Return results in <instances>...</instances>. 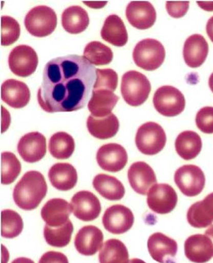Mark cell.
I'll use <instances>...</instances> for the list:
<instances>
[{"instance_id": "cell-1", "label": "cell", "mask_w": 213, "mask_h": 263, "mask_svg": "<svg viewBox=\"0 0 213 263\" xmlns=\"http://www.w3.org/2000/svg\"><path fill=\"white\" fill-rule=\"evenodd\" d=\"M96 70L83 56L67 55L48 62L37 93L39 106L48 113L81 109L93 90Z\"/></svg>"}, {"instance_id": "cell-2", "label": "cell", "mask_w": 213, "mask_h": 263, "mask_svg": "<svg viewBox=\"0 0 213 263\" xmlns=\"http://www.w3.org/2000/svg\"><path fill=\"white\" fill-rule=\"evenodd\" d=\"M47 191V182L42 174L38 171H28L14 188L13 200L22 210H35L46 196Z\"/></svg>"}, {"instance_id": "cell-3", "label": "cell", "mask_w": 213, "mask_h": 263, "mask_svg": "<svg viewBox=\"0 0 213 263\" xmlns=\"http://www.w3.org/2000/svg\"><path fill=\"white\" fill-rule=\"evenodd\" d=\"M152 85L143 73L135 70L125 73L122 77L121 92L124 101L132 107H138L148 98Z\"/></svg>"}, {"instance_id": "cell-4", "label": "cell", "mask_w": 213, "mask_h": 263, "mask_svg": "<svg viewBox=\"0 0 213 263\" xmlns=\"http://www.w3.org/2000/svg\"><path fill=\"white\" fill-rule=\"evenodd\" d=\"M165 49L161 43L155 39H146L139 42L133 52V58L138 67L146 71L160 67L165 59Z\"/></svg>"}, {"instance_id": "cell-5", "label": "cell", "mask_w": 213, "mask_h": 263, "mask_svg": "<svg viewBox=\"0 0 213 263\" xmlns=\"http://www.w3.org/2000/svg\"><path fill=\"white\" fill-rule=\"evenodd\" d=\"M25 28L31 35L42 38L52 34L57 25V16L52 8L37 6L25 16Z\"/></svg>"}, {"instance_id": "cell-6", "label": "cell", "mask_w": 213, "mask_h": 263, "mask_svg": "<svg viewBox=\"0 0 213 263\" xmlns=\"http://www.w3.org/2000/svg\"><path fill=\"white\" fill-rule=\"evenodd\" d=\"M135 143L138 149L142 154L147 156L156 155L165 146V132L157 123L146 122L138 128Z\"/></svg>"}, {"instance_id": "cell-7", "label": "cell", "mask_w": 213, "mask_h": 263, "mask_svg": "<svg viewBox=\"0 0 213 263\" xmlns=\"http://www.w3.org/2000/svg\"><path fill=\"white\" fill-rule=\"evenodd\" d=\"M153 104L155 109L162 116L173 117L183 112L186 101L183 94L178 88L164 85L156 91Z\"/></svg>"}, {"instance_id": "cell-8", "label": "cell", "mask_w": 213, "mask_h": 263, "mask_svg": "<svg viewBox=\"0 0 213 263\" xmlns=\"http://www.w3.org/2000/svg\"><path fill=\"white\" fill-rule=\"evenodd\" d=\"M175 182L184 196L195 197L204 190L206 177L203 171L197 165H184L176 171Z\"/></svg>"}, {"instance_id": "cell-9", "label": "cell", "mask_w": 213, "mask_h": 263, "mask_svg": "<svg viewBox=\"0 0 213 263\" xmlns=\"http://www.w3.org/2000/svg\"><path fill=\"white\" fill-rule=\"evenodd\" d=\"M10 69L15 75L27 77L35 72L38 64V57L30 46H16L10 51L8 57Z\"/></svg>"}, {"instance_id": "cell-10", "label": "cell", "mask_w": 213, "mask_h": 263, "mask_svg": "<svg viewBox=\"0 0 213 263\" xmlns=\"http://www.w3.org/2000/svg\"><path fill=\"white\" fill-rule=\"evenodd\" d=\"M178 196L171 185L156 184L147 194V204L150 210L157 214L171 213L177 206Z\"/></svg>"}, {"instance_id": "cell-11", "label": "cell", "mask_w": 213, "mask_h": 263, "mask_svg": "<svg viewBox=\"0 0 213 263\" xmlns=\"http://www.w3.org/2000/svg\"><path fill=\"white\" fill-rule=\"evenodd\" d=\"M132 211L123 205H113L107 209L103 216V224L110 233L121 234L126 233L134 224Z\"/></svg>"}, {"instance_id": "cell-12", "label": "cell", "mask_w": 213, "mask_h": 263, "mask_svg": "<svg viewBox=\"0 0 213 263\" xmlns=\"http://www.w3.org/2000/svg\"><path fill=\"white\" fill-rule=\"evenodd\" d=\"M127 154L122 145L116 143L102 145L96 154V161L102 170L118 173L126 166Z\"/></svg>"}, {"instance_id": "cell-13", "label": "cell", "mask_w": 213, "mask_h": 263, "mask_svg": "<svg viewBox=\"0 0 213 263\" xmlns=\"http://www.w3.org/2000/svg\"><path fill=\"white\" fill-rule=\"evenodd\" d=\"M74 216L83 221L98 218L101 211L100 201L90 191H81L75 194L71 201Z\"/></svg>"}, {"instance_id": "cell-14", "label": "cell", "mask_w": 213, "mask_h": 263, "mask_svg": "<svg viewBox=\"0 0 213 263\" xmlns=\"http://www.w3.org/2000/svg\"><path fill=\"white\" fill-rule=\"evenodd\" d=\"M17 149L24 161L38 162L47 153L46 138L38 132L25 134L19 140Z\"/></svg>"}, {"instance_id": "cell-15", "label": "cell", "mask_w": 213, "mask_h": 263, "mask_svg": "<svg viewBox=\"0 0 213 263\" xmlns=\"http://www.w3.org/2000/svg\"><path fill=\"white\" fill-rule=\"evenodd\" d=\"M131 187L136 193L145 196L157 183L156 174L150 165L144 162H136L127 171Z\"/></svg>"}, {"instance_id": "cell-16", "label": "cell", "mask_w": 213, "mask_h": 263, "mask_svg": "<svg viewBox=\"0 0 213 263\" xmlns=\"http://www.w3.org/2000/svg\"><path fill=\"white\" fill-rule=\"evenodd\" d=\"M178 244L175 240L161 233H156L147 240V249L152 258L160 263H174L178 252Z\"/></svg>"}, {"instance_id": "cell-17", "label": "cell", "mask_w": 213, "mask_h": 263, "mask_svg": "<svg viewBox=\"0 0 213 263\" xmlns=\"http://www.w3.org/2000/svg\"><path fill=\"white\" fill-rule=\"evenodd\" d=\"M126 16L130 24L139 30L148 29L156 21L155 8L148 2H130L126 7Z\"/></svg>"}, {"instance_id": "cell-18", "label": "cell", "mask_w": 213, "mask_h": 263, "mask_svg": "<svg viewBox=\"0 0 213 263\" xmlns=\"http://www.w3.org/2000/svg\"><path fill=\"white\" fill-rule=\"evenodd\" d=\"M184 253L191 262L206 263L213 256V242L206 235L195 234L187 238L184 242Z\"/></svg>"}, {"instance_id": "cell-19", "label": "cell", "mask_w": 213, "mask_h": 263, "mask_svg": "<svg viewBox=\"0 0 213 263\" xmlns=\"http://www.w3.org/2000/svg\"><path fill=\"white\" fill-rule=\"evenodd\" d=\"M103 234L95 226H86L80 229L75 238V247L79 253L93 256L102 248Z\"/></svg>"}, {"instance_id": "cell-20", "label": "cell", "mask_w": 213, "mask_h": 263, "mask_svg": "<svg viewBox=\"0 0 213 263\" xmlns=\"http://www.w3.org/2000/svg\"><path fill=\"white\" fill-rule=\"evenodd\" d=\"M72 211V205L66 200L54 198L49 200L42 207L41 216L47 225L59 227L69 221Z\"/></svg>"}, {"instance_id": "cell-21", "label": "cell", "mask_w": 213, "mask_h": 263, "mask_svg": "<svg viewBox=\"0 0 213 263\" xmlns=\"http://www.w3.org/2000/svg\"><path fill=\"white\" fill-rule=\"evenodd\" d=\"M2 100L15 108H24L30 102L29 88L24 82L15 79H8L2 85Z\"/></svg>"}, {"instance_id": "cell-22", "label": "cell", "mask_w": 213, "mask_h": 263, "mask_svg": "<svg viewBox=\"0 0 213 263\" xmlns=\"http://www.w3.org/2000/svg\"><path fill=\"white\" fill-rule=\"evenodd\" d=\"M208 44L202 35L195 34L184 43L183 57L190 68H198L205 62L208 54Z\"/></svg>"}, {"instance_id": "cell-23", "label": "cell", "mask_w": 213, "mask_h": 263, "mask_svg": "<svg viewBox=\"0 0 213 263\" xmlns=\"http://www.w3.org/2000/svg\"><path fill=\"white\" fill-rule=\"evenodd\" d=\"M48 177L53 186L61 191L72 190L78 181L76 168L69 163H57L52 165L48 172Z\"/></svg>"}, {"instance_id": "cell-24", "label": "cell", "mask_w": 213, "mask_h": 263, "mask_svg": "<svg viewBox=\"0 0 213 263\" xmlns=\"http://www.w3.org/2000/svg\"><path fill=\"white\" fill-rule=\"evenodd\" d=\"M187 220L191 227L205 228L213 222V193L203 201L194 203L187 213Z\"/></svg>"}, {"instance_id": "cell-25", "label": "cell", "mask_w": 213, "mask_h": 263, "mask_svg": "<svg viewBox=\"0 0 213 263\" xmlns=\"http://www.w3.org/2000/svg\"><path fill=\"white\" fill-rule=\"evenodd\" d=\"M119 101L113 91L106 89L92 90L88 108L92 116L97 118L109 116Z\"/></svg>"}, {"instance_id": "cell-26", "label": "cell", "mask_w": 213, "mask_h": 263, "mask_svg": "<svg viewBox=\"0 0 213 263\" xmlns=\"http://www.w3.org/2000/svg\"><path fill=\"white\" fill-rule=\"evenodd\" d=\"M101 36L104 41L118 47H123L129 40L124 22L116 15H109L105 20Z\"/></svg>"}, {"instance_id": "cell-27", "label": "cell", "mask_w": 213, "mask_h": 263, "mask_svg": "<svg viewBox=\"0 0 213 263\" xmlns=\"http://www.w3.org/2000/svg\"><path fill=\"white\" fill-rule=\"evenodd\" d=\"M87 126L91 135L103 140L112 138L117 134L120 123L117 117L112 113L103 118L91 115L87 119Z\"/></svg>"}, {"instance_id": "cell-28", "label": "cell", "mask_w": 213, "mask_h": 263, "mask_svg": "<svg viewBox=\"0 0 213 263\" xmlns=\"http://www.w3.org/2000/svg\"><path fill=\"white\" fill-rule=\"evenodd\" d=\"M202 146L200 136L191 130H186L180 133L175 141L177 153L186 161L196 158L201 153Z\"/></svg>"}, {"instance_id": "cell-29", "label": "cell", "mask_w": 213, "mask_h": 263, "mask_svg": "<svg viewBox=\"0 0 213 263\" xmlns=\"http://www.w3.org/2000/svg\"><path fill=\"white\" fill-rule=\"evenodd\" d=\"M61 24L64 30L71 34L83 32L89 27L90 18L87 11L79 6H72L62 13Z\"/></svg>"}, {"instance_id": "cell-30", "label": "cell", "mask_w": 213, "mask_h": 263, "mask_svg": "<svg viewBox=\"0 0 213 263\" xmlns=\"http://www.w3.org/2000/svg\"><path fill=\"white\" fill-rule=\"evenodd\" d=\"M93 185L102 197L110 201H118L125 194L123 184L115 177L106 174L96 175L93 179Z\"/></svg>"}, {"instance_id": "cell-31", "label": "cell", "mask_w": 213, "mask_h": 263, "mask_svg": "<svg viewBox=\"0 0 213 263\" xmlns=\"http://www.w3.org/2000/svg\"><path fill=\"white\" fill-rule=\"evenodd\" d=\"M99 263H129L126 246L120 240L111 239L103 244L99 253Z\"/></svg>"}, {"instance_id": "cell-32", "label": "cell", "mask_w": 213, "mask_h": 263, "mask_svg": "<svg viewBox=\"0 0 213 263\" xmlns=\"http://www.w3.org/2000/svg\"><path fill=\"white\" fill-rule=\"evenodd\" d=\"M49 151L57 159H67L72 156L75 148L72 136L64 132L54 134L49 141Z\"/></svg>"}, {"instance_id": "cell-33", "label": "cell", "mask_w": 213, "mask_h": 263, "mask_svg": "<svg viewBox=\"0 0 213 263\" xmlns=\"http://www.w3.org/2000/svg\"><path fill=\"white\" fill-rule=\"evenodd\" d=\"M73 232V225L69 220L59 227H51L47 224L44 228L45 241L53 247L63 248L69 244Z\"/></svg>"}, {"instance_id": "cell-34", "label": "cell", "mask_w": 213, "mask_h": 263, "mask_svg": "<svg viewBox=\"0 0 213 263\" xmlns=\"http://www.w3.org/2000/svg\"><path fill=\"white\" fill-rule=\"evenodd\" d=\"M83 57L92 65H105L112 62L113 53L108 46L99 42L93 41L89 43L85 47Z\"/></svg>"}, {"instance_id": "cell-35", "label": "cell", "mask_w": 213, "mask_h": 263, "mask_svg": "<svg viewBox=\"0 0 213 263\" xmlns=\"http://www.w3.org/2000/svg\"><path fill=\"white\" fill-rule=\"evenodd\" d=\"M24 229V221L18 213L13 210L2 211V236L8 239L18 236Z\"/></svg>"}, {"instance_id": "cell-36", "label": "cell", "mask_w": 213, "mask_h": 263, "mask_svg": "<svg viewBox=\"0 0 213 263\" xmlns=\"http://www.w3.org/2000/svg\"><path fill=\"white\" fill-rule=\"evenodd\" d=\"M22 171L21 163L15 154L10 152L2 154V184L8 185L15 181Z\"/></svg>"}, {"instance_id": "cell-37", "label": "cell", "mask_w": 213, "mask_h": 263, "mask_svg": "<svg viewBox=\"0 0 213 263\" xmlns=\"http://www.w3.org/2000/svg\"><path fill=\"white\" fill-rule=\"evenodd\" d=\"M21 28L18 22L9 16H2V46H10L18 41L20 35Z\"/></svg>"}, {"instance_id": "cell-38", "label": "cell", "mask_w": 213, "mask_h": 263, "mask_svg": "<svg viewBox=\"0 0 213 263\" xmlns=\"http://www.w3.org/2000/svg\"><path fill=\"white\" fill-rule=\"evenodd\" d=\"M96 81L93 90L106 89L114 91L118 86V76L111 68L96 70Z\"/></svg>"}, {"instance_id": "cell-39", "label": "cell", "mask_w": 213, "mask_h": 263, "mask_svg": "<svg viewBox=\"0 0 213 263\" xmlns=\"http://www.w3.org/2000/svg\"><path fill=\"white\" fill-rule=\"evenodd\" d=\"M197 126L204 134H213V107H204L196 116Z\"/></svg>"}, {"instance_id": "cell-40", "label": "cell", "mask_w": 213, "mask_h": 263, "mask_svg": "<svg viewBox=\"0 0 213 263\" xmlns=\"http://www.w3.org/2000/svg\"><path fill=\"white\" fill-rule=\"evenodd\" d=\"M189 2H167L166 8L167 13L173 18H181L185 15L189 9Z\"/></svg>"}, {"instance_id": "cell-41", "label": "cell", "mask_w": 213, "mask_h": 263, "mask_svg": "<svg viewBox=\"0 0 213 263\" xmlns=\"http://www.w3.org/2000/svg\"><path fill=\"white\" fill-rule=\"evenodd\" d=\"M38 263H69L67 257L57 251H48L41 257Z\"/></svg>"}, {"instance_id": "cell-42", "label": "cell", "mask_w": 213, "mask_h": 263, "mask_svg": "<svg viewBox=\"0 0 213 263\" xmlns=\"http://www.w3.org/2000/svg\"><path fill=\"white\" fill-rule=\"evenodd\" d=\"M197 4L201 9L207 11H213V2H197Z\"/></svg>"}, {"instance_id": "cell-43", "label": "cell", "mask_w": 213, "mask_h": 263, "mask_svg": "<svg viewBox=\"0 0 213 263\" xmlns=\"http://www.w3.org/2000/svg\"><path fill=\"white\" fill-rule=\"evenodd\" d=\"M83 3L85 5H87L88 7L92 8H96V9L104 7L107 4V2H84Z\"/></svg>"}, {"instance_id": "cell-44", "label": "cell", "mask_w": 213, "mask_h": 263, "mask_svg": "<svg viewBox=\"0 0 213 263\" xmlns=\"http://www.w3.org/2000/svg\"><path fill=\"white\" fill-rule=\"evenodd\" d=\"M206 32L213 43V16L209 19L206 24Z\"/></svg>"}, {"instance_id": "cell-45", "label": "cell", "mask_w": 213, "mask_h": 263, "mask_svg": "<svg viewBox=\"0 0 213 263\" xmlns=\"http://www.w3.org/2000/svg\"><path fill=\"white\" fill-rule=\"evenodd\" d=\"M11 263H35V262H34L33 260H31V259H30L29 258H24V257H23V258H17V259L14 260V261Z\"/></svg>"}, {"instance_id": "cell-46", "label": "cell", "mask_w": 213, "mask_h": 263, "mask_svg": "<svg viewBox=\"0 0 213 263\" xmlns=\"http://www.w3.org/2000/svg\"><path fill=\"white\" fill-rule=\"evenodd\" d=\"M205 235L211 238L213 242V225L210 227L208 230L205 231Z\"/></svg>"}, {"instance_id": "cell-47", "label": "cell", "mask_w": 213, "mask_h": 263, "mask_svg": "<svg viewBox=\"0 0 213 263\" xmlns=\"http://www.w3.org/2000/svg\"><path fill=\"white\" fill-rule=\"evenodd\" d=\"M209 87L213 93V73L211 74V76H210L209 79Z\"/></svg>"}, {"instance_id": "cell-48", "label": "cell", "mask_w": 213, "mask_h": 263, "mask_svg": "<svg viewBox=\"0 0 213 263\" xmlns=\"http://www.w3.org/2000/svg\"><path fill=\"white\" fill-rule=\"evenodd\" d=\"M129 263H146L140 259L134 258L131 259Z\"/></svg>"}]
</instances>
